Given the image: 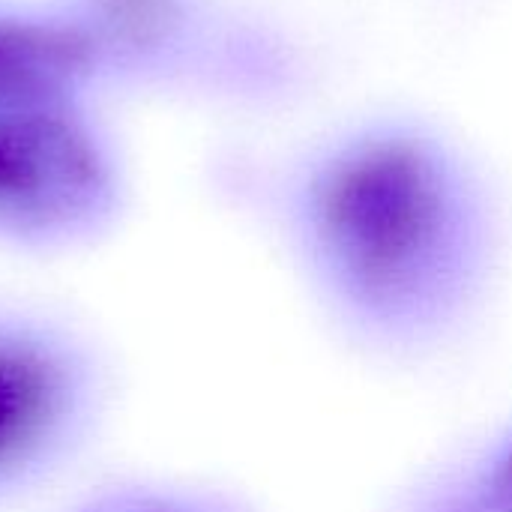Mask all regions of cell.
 Wrapping results in <instances>:
<instances>
[{"label": "cell", "mask_w": 512, "mask_h": 512, "mask_svg": "<svg viewBox=\"0 0 512 512\" xmlns=\"http://www.w3.org/2000/svg\"><path fill=\"white\" fill-rule=\"evenodd\" d=\"M405 512H512V498L465 471L420 489Z\"/></svg>", "instance_id": "277c9868"}, {"label": "cell", "mask_w": 512, "mask_h": 512, "mask_svg": "<svg viewBox=\"0 0 512 512\" xmlns=\"http://www.w3.org/2000/svg\"><path fill=\"white\" fill-rule=\"evenodd\" d=\"M93 63L78 27L0 18V237L69 243L114 210V165L84 108Z\"/></svg>", "instance_id": "7a4b0ae2"}, {"label": "cell", "mask_w": 512, "mask_h": 512, "mask_svg": "<svg viewBox=\"0 0 512 512\" xmlns=\"http://www.w3.org/2000/svg\"><path fill=\"white\" fill-rule=\"evenodd\" d=\"M291 228L333 315L384 348L447 336L492 255L477 177L438 135L408 123L324 144L297 177Z\"/></svg>", "instance_id": "6da1fadb"}, {"label": "cell", "mask_w": 512, "mask_h": 512, "mask_svg": "<svg viewBox=\"0 0 512 512\" xmlns=\"http://www.w3.org/2000/svg\"><path fill=\"white\" fill-rule=\"evenodd\" d=\"M468 471L495 492L512 498V429L501 441H495Z\"/></svg>", "instance_id": "5b68a950"}, {"label": "cell", "mask_w": 512, "mask_h": 512, "mask_svg": "<svg viewBox=\"0 0 512 512\" xmlns=\"http://www.w3.org/2000/svg\"><path fill=\"white\" fill-rule=\"evenodd\" d=\"M93 369L57 327L0 312V492L42 474L81 432Z\"/></svg>", "instance_id": "3957f363"}]
</instances>
